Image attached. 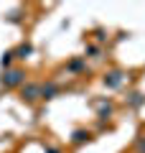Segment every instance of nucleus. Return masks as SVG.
Wrapping results in <instances>:
<instances>
[{
  "instance_id": "nucleus-4",
  "label": "nucleus",
  "mask_w": 145,
  "mask_h": 153,
  "mask_svg": "<svg viewBox=\"0 0 145 153\" xmlns=\"http://www.w3.org/2000/svg\"><path fill=\"white\" fill-rule=\"evenodd\" d=\"M54 94H59V87H56V84H43V87H41V97L51 100Z\"/></svg>"
},
{
  "instance_id": "nucleus-9",
  "label": "nucleus",
  "mask_w": 145,
  "mask_h": 153,
  "mask_svg": "<svg viewBox=\"0 0 145 153\" xmlns=\"http://www.w3.org/2000/svg\"><path fill=\"white\" fill-rule=\"evenodd\" d=\"M48 153H59V151H56V148H48Z\"/></svg>"
},
{
  "instance_id": "nucleus-5",
  "label": "nucleus",
  "mask_w": 145,
  "mask_h": 153,
  "mask_svg": "<svg viewBox=\"0 0 145 153\" xmlns=\"http://www.w3.org/2000/svg\"><path fill=\"white\" fill-rule=\"evenodd\" d=\"M28 54H31V44H23L21 49H18V56H21V59H26Z\"/></svg>"
},
{
  "instance_id": "nucleus-2",
  "label": "nucleus",
  "mask_w": 145,
  "mask_h": 153,
  "mask_svg": "<svg viewBox=\"0 0 145 153\" xmlns=\"http://www.w3.org/2000/svg\"><path fill=\"white\" fill-rule=\"evenodd\" d=\"M38 94H41V84H28V87H23V100H36Z\"/></svg>"
},
{
  "instance_id": "nucleus-6",
  "label": "nucleus",
  "mask_w": 145,
  "mask_h": 153,
  "mask_svg": "<svg viewBox=\"0 0 145 153\" xmlns=\"http://www.w3.org/2000/svg\"><path fill=\"white\" fill-rule=\"evenodd\" d=\"M87 138H89V135H87V133H81V130H76V133H74V143H84Z\"/></svg>"
},
{
  "instance_id": "nucleus-8",
  "label": "nucleus",
  "mask_w": 145,
  "mask_h": 153,
  "mask_svg": "<svg viewBox=\"0 0 145 153\" xmlns=\"http://www.w3.org/2000/svg\"><path fill=\"white\" fill-rule=\"evenodd\" d=\"M138 151H140V153H145V138H143V140H138Z\"/></svg>"
},
{
  "instance_id": "nucleus-7",
  "label": "nucleus",
  "mask_w": 145,
  "mask_h": 153,
  "mask_svg": "<svg viewBox=\"0 0 145 153\" xmlns=\"http://www.w3.org/2000/svg\"><path fill=\"white\" fill-rule=\"evenodd\" d=\"M13 56H16V54H10V51H8V54H3V66H10Z\"/></svg>"
},
{
  "instance_id": "nucleus-1",
  "label": "nucleus",
  "mask_w": 145,
  "mask_h": 153,
  "mask_svg": "<svg viewBox=\"0 0 145 153\" xmlns=\"http://www.w3.org/2000/svg\"><path fill=\"white\" fill-rule=\"evenodd\" d=\"M23 82V71L21 69H8L5 74H3V84L5 87H16V84Z\"/></svg>"
},
{
  "instance_id": "nucleus-3",
  "label": "nucleus",
  "mask_w": 145,
  "mask_h": 153,
  "mask_svg": "<svg viewBox=\"0 0 145 153\" xmlns=\"http://www.w3.org/2000/svg\"><path fill=\"white\" fill-rule=\"evenodd\" d=\"M120 82H122V74H120V71H112V74L104 76V84H107V87H120Z\"/></svg>"
}]
</instances>
